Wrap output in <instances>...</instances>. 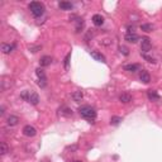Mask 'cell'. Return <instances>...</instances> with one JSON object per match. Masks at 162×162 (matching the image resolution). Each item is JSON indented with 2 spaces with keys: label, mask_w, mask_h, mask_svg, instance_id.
Instances as JSON below:
<instances>
[{
  "label": "cell",
  "mask_w": 162,
  "mask_h": 162,
  "mask_svg": "<svg viewBox=\"0 0 162 162\" xmlns=\"http://www.w3.org/2000/svg\"><path fill=\"white\" fill-rule=\"evenodd\" d=\"M125 71H129V72H137V71H141V66L138 63H130V65H125L124 66Z\"/></svg>",
  "instance_id": "cell-10"
},
{
  "label": "cell",
  "mask_w": 162,
  "mask_h": 162,
  "mask_svg": "<svg viewBox=\"0 0 162 162\" xmlns=\"http://www.w3.org/2000/svg\"><path fill=\"white\" fill-rule=\"evenodd\" d=\"M51 63H52V57L51 56H43V57H41V60H39L41 67H47V66H50Z\"/></svg>",
  "instance_id": "cell-11"
},
{
  "label": "cell",
  "mask_w": 162,
  "mask_h": 162,
  "mask_svg": "<svg viewBox=\"0 0 162 162\" xmlns=\"http://www.w3.org/2000/svg\"><path fill=\"white\" fill-rule=\"evenodd\" d=\"M0 147H2V151H0V154L4 156V154H7L9 152V148H8V145L5 142H2L0 143Z\"/></svg>",
  "instance_id": "cell-19"
},
{
  "label": "cell",
  "mask_w": 162,
  "mask_h": 162,
  "mask_svg": "<svg viewBox=\"0 0 162 162\" xmlns=\"http://www.w3.org/2000/svg\"><path fill=\"white\" fill-rule=\"evenodd\" d=\"M142 55V57L146 60L147 62H151V63H156V60H154V57H152V56H148L147 53H141Z\"/></svg>",
  "instance_id": "cell-22"
},
{
  "label": "cell",
  "mask_w": 162,
  "mask_h": 162,
  "mask_svg": "<svg viewBox=\"0 0 162 162\" xmlns=\"http://www.w3.org/2000/svg\"><path fill=\"white\" fill-rule=\"evenodd\" d=\"M74 162H81V161H74Z\"/></svg>",
  "instance_id": "cell-30"
},
{
  "label": "cell",
  "mask_w": 162,
  "mask_h": 162,
  "mask_svg": "<svg viewBox=\"0 0 162 162\" xmlns=\"http://www.w3.org/2000/svg\"><path fill=\"white\" fill-rule=\"evenodd\" d=\"M125 41L129 42V43H137L139 41V37H138L137 33H127L125 34Z\"/></svg>",
  "instance_id": "cell-8"
},
{
  "label": "cell",
  "mask_w": 162,
  "mask_h": 162,
  "mask_svg": "<svg viewBox=\"0 0 162 162\" xmlns=\"http://www.w3.org/2000/svg\"><path fill=\"white\" fill-rule=\"evenodd\" d=\"M139 80L142 82H145V84H148L149 81H151V75H149L146 70H142L141 71V75H139Z\"/></svg>",
  "instance_id": "cell-13"
},
{
  "label": "cell",
  "mask_w": 162,
  "mask_h": 162,
  "mask_svg": "<svg viewBox=\"0 0 162 162\" xmlns=\"http://www.w3.org/2000/svg\"><path fill=\"white\" fill-rule=\"evenodd\" d=\"M4 113H5V109H4V106H2V108H0V114H2V115H3Z\"/></svg>",
  "instance_id": "cell-29"
},
{
  "label": "cell",
  "mask_w": 162,
  "mask_h": 162,
  "mask_svg": "<svg viewBox=\"0 0 162 162\" xmlns=\"http://www.w3.org/2000/svg\"><path fill=\"white\" fill-rule=\"evenodd\" d=\"M93 23H94V26L101 27V26L104 24V18L101 17L100 14H94L93 15Z\"/></svg>",
  "instance_id": "cell-9"
},
{
  "label": "cell",
  "mask_w": 162,
  "mask_h": 162,
  "mask_svg": "<svg viewBox=\"0 0 162 162\" xmlns=\"http://www.w3.org/2000/svg\"><path fill=\"white\" fill-rule=\"evenodd\" d=\"M58 7L61 10H71L74 8V5L70 2H61V3H58Z\"/></svg>",
  "instance_id": "cell-16"
},
{
  "label": "cell",
  "mask_w": 162,
  "mask_h": 162,
  "mask_svg": "<svg viewBox=\"0 0 162 162\" xmlns=\"http://www.w3.org/2000/svg\"><path fill=\"white\" fill-rule=\"evenodd\" d=\"M18 123H19V118H18L17 115H9L7 118V124L9 125V127H15Z\"/></svg>",
  "instance_id": "cell-12"
},
{
  "label": "cell",
  "mask_w": 162,
  "mask_h": 162,
  "mask_svg": "<svg viewBox=\"0 0 162 162\" xmlns=\"http://www.w3.org/2000/svg\"><path fill=\"white\" fill-rule=\"evenodd\" d=\"M141 29H142L143 32L149 33V32L153 31V26H152V24H147V23H146V24H142V26H141Z\"/></svg>",
  "instance_id": "cell-20"
},
{
  "label": "cell",
  "mask_w": 162,
  "mask_h": 162,
  "mask_svg": "<svg viewBox=\"0 0 162 162\" xmlns=\"http://www.w3.org/2000/svg\"><path fill=\"white\" fill-rule=\"evenodd\" d=\"M71 96H72L74 101H76V103H80V101L82 100V98H84V94H82V91H74Z\"/></svg>",
  "instance_id": "cell-18"
},
{
  "label": "cell",
  "mask_w": 162,
  "mask_h": 162,
  "mask_svg": "<svg viewBox=\"0 0 162 162\" xmlns=\"http://www.w3.org/2000/svg\"><path fill=\"white\" fill-rule=\"evenodd\" d=\"M28 8L29 10H31V13L35 17V18H38V17H42L44 14V5L42 4V3H38V2H32V3H29L28 5Z\"/></svg>",
  "instance_id": "cell-3"
},
{
  "label": "cell",
  "mask_w": 162,
  "mask_h": 162,
  "mask_svg": "<svg viewBox=\"0 0 162 162\" xmlns=\"http://www.w3.org/2000/svg\"><path fill=\"white\" fill-rule=\"evenodd\" d=\"M152 48V43H151V39L148 37H143L142 41H141V50H142V53H146V52H149V50Z\"/></svg>",
  "instance_id": "cell-4"
},
{
  "label": "cell",
  "mask_w": 162,
  "mask_h": 162,
  "mask_svg": "<svg viewBox=\"0 0 162 162\" xmlns=\"http://www.w3.org/2000/svg\"><path fill=\"white\" fill-rule=\"evenodd\" d=\"M90 56H91L95 61H99V62H105V56L101 55L100 52L98 51H91L90 52Z\"/></svg>",
  "instance_id": "cell-7"
},
{
  "label": "cell",
  "mask_w": 162,
  "mask_h": 162,
  "mask_svg": "<svg viewBox=\"0 0 162 162\" xmlns=\"http://www.w3.org/2000/svg\"><path fill=\"white\" fill-rule=\"evenodd\" d=\"M79 113H80V115L84 118V119H86V121L89 122H94L95 121V118H96V112H95L94 108H91L90 105H82L79 108Z\"/></svg>",
  "instance_id": "cell-1"
},
{
  "label": "cell",
  "mask_w": 162,
  "mask_h": 162,
  "mask_svg": "<svg viewBox=\"0 0 162 162\" xmlns=\"http://www.w3.org/2000/svg\"><path fill=\"white\" fill-rule=\"evenodd\" d=\"M14 48H15L14 44H8V43H3L2 44V51H3V53H7V55L10 53V52H13Z\"/></svg>",
  "instance_id": "cell-15"
},
{
  "label": "cell",
  "mask_w": 162,
  "mask_h": 162,
  "mask_svg": "<svg viewBox=\"0 0 162 162\" xmlns=\"http://www.w3.org/2000/svg\"><path fill=\"white\" fill-rule=\"evenodd\" d=\"M119 51H121V53H123L124 56H128V55H129V52H128V48H127V47L121 46V47H119Z\"/></svg>",
  "instance_id": "cell-26"
},
{
  "label": "cell",
  "mask_w": 162,
  "mask_h": 162,
  "mask_svg": "<svg viewBox=\"0 0 162 162\" xmlns=\"http://www.w3.org/2000/svg\"><path fill=\"white\" fill-rule=\"evenodd\" d=\"M70 57H71V53H69V55L65 57V69H66V70L69 69V63H70Z\"/></svg>",
  "instance_id": "cell-27"
},
{
  "label": "cell",
  "mask_w": 162,
  "mask_h": 162,
  "mask_svg": "<svg viewBox=\"0 0 162 162\" xmlns=\"http://www.w3.org/2000/svg\"><path fill=\"white\" fill-rule=\"evenodd\" d=\"M84 27V20L82 19H77V27H76V32H80V29Z\"/></svg>",
  "instance_id": "cell-25"
},
{
  "label": "cell",
  "mask_w": 162,
  "mask_h": 162,
  "mask_svg": "<svg viewBox=\"0 0 162 162\" xmlns=\"http://www.w3.org/2000/svg\"><path fill=\"white\" fill-rule=\"evenodd\" d=\"M121 122H122V118H121V117L114 115V117H112V118H110V124H113V125H118Z\"/></svg>",
  "instance_id": "cell-21"
},
{
  "label": "cell",
  "mask_w": 162,
  "mask_h": 162,
  "mask_svg": "<svg viewBox=\"0 0 162 162\" xmlns=\"http://www.w3.org/2000/svg\"><path fill=\"white\" fill-rule=\"evenodd\" d=\"M37 84H38V86H41L42 89H43V87H46V85H47V79H39V80L37 81Z\"/></svg>",
  "instance_id": "cell-24"
},
{
  "label": "cell",
  "mask_w": 162,
  "mask_h": 162,
  "mask_svg": "<svg viewBox=\"0 0 162 162\" xmlns=\"http://www.w3.org/2000/svg\"><path fill=\"white\" fill-rule=\"evenodd\" d=\"M20 98L23 100L28 101V103L32 104V105H38V103H39L38 94L35 91H33V90H24V91L20 94Z\"/></svg>",
  "instance_id": "cell-2"
},
{
  "label": "cell",
  "mask_w": 162,
  "mask_h": 162,
  "mask_svg": "<svg viewBox=\"0 0 162 162\" xmlns=\"http://www.w3.org/2000/svg\"><path fill=\"white\" fill-rule=\"evenodd\" d=\"M23 134H24L26 137H34L35 134H37V129H35L33 125L27 124L26 127L23 128Z\"/></svg>",
  "instance_id": "cell-5"
},
{
  "label": "cell",
  "mask_w": 162,
  "mask_h": 162,
  "mask_svg": "<svg viewBox=\"0 0 162 162\" xmlns=\"http://www.w3.org/2000/svg\"><path fill=\"white\" fill-rule=\"evenodd\" d=\"M35 75L38 76V80H39V79H47L44 71L42 70V69H37V70H35Z\"/></svg>",
  "instance_id": "cell-23"
},
{
  "label": "cell",
  "mask_w": 162,
  "mask_h": 162,
  "mask_svg": "<svg viewBox=\"0 0 162 162\" xmlns=\"http://www.w3.org/2000/svg\"><path fill=\"white\" fill-rule=\"evenodd\" d=\"M29 50H31L32 52H37V50H41V46H38V47H31Z\"/></svg>",
  "instance_id": "cell-28"
},
{
  "label": "cell",
  "mask_w": 162,
  "mask_h": 162,
  "mask_svg": "<svg viewBox=\"0 0 162 162\" xmlns=\"http://www.w3.org/2000/svg\"><path fill=\"white\" fill-rule=\"evenodd\" d=\"M60 114L63 115V117H66V118H70V117H72L74 112L69 106H62V108H60Z\"/></svg>",
  "instance_id": "cell-6"
},
{
  "label": "cell",
  "mask_w": 162,
  "mask_h": 162,
  "mask_svg": "<svg viewBox=\"0 0 162 162\" xmlns=\"http://www.w3.org/2000/svg\"><path fill=\"white\" fill-rule=\"evenodd\" d=\"M119 100H121L123 104H128L132 101V95L128 94V93H123V94L119 95Z\"/></svg>",
  "instance_id": "cell-14"
},
{
  "label": "cell",
  "mask_w": 162,
  "mask_h": 162,
  "mask_svg": "<svg viewBox=\"0 0 162 162\" xmlns=\"http://www.w3.org/2000/svg\"><path fill=\"white\" fill-rule=\"evenodd\" d=\"M147 96H148L149 100H152V101H157V100H160V95L156 93V91H153V90H149V91L147 93Z\"/></svg>",
  "instance_id": "cell-17"
}]
</instances>
